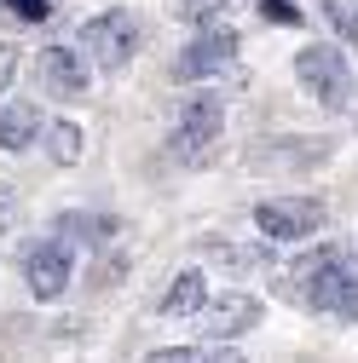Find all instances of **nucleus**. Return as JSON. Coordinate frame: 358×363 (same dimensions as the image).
Wrapping results in <instances>:
<instances>
[{
  "mask_svg": "<svg viewBox=\"0 0 358 363\" xmlns=\"http://www.w3.org/2000/svg\"><path fill=\"white\" fill-rule=\"evenodd\" d=\"M295 81H300L324 110H347V104L358 99L352 64L341 58V47H330V40H312V47L295 52Z\"/></svg>",
  "mask_w": 358,
  "mask_h": 363,
  "instance_id": "obj_1",
  "label": "nucleus"
},
{
  "mask_svg": "<svg viewBox=\"0 0 358 363\" xmlns=\"http://www.w3.org/2000/svg\"><path fill=\"white\" fill-rule=\"evenodd\" d=\"M219 127H226V99L219 93H191L179 104V121L168 133V156L173 162H202L208 145L219 139Z\"/></svg>",
  "mask_w": 358,
  "mask_h": 363,
  "instance_id": "obj_2",
  "label": "nucleus"
},
{
  "mask_svg": "<svg viewBox=\"0 0 358 363\" xmlns=\"http://www.w3.org/2000/svg\"><path fill=\"white\" fill-rule=\"evenodd\" d=\"M139 18H133L127 6H110V12H99V18H87L81 23V52L93 58L99 69H127L133 64V52H139Z\"/></svg>",
  "mask_w": 358,
  "mask_h": 363,
  "instance_id": "obj_3",
  "label": "nucleus"
},
{
  "mask_svg": "<svg viewBox=\"0 0 358 363\" xmlns=\"http://www.w3.org/2000/svg\"><path fill=\"white\" fill-rule=\"evenodd\" d=\"M254 231L266 242H306L324 231V202L318 196H266V202H254Z\"/></svg>",
  "mask_w": 358,
  "mask_h": 363,
  "instance_id": "obj_4",
  "label": "nucleus"
},
{
  "mask_svg": "<svg viewBox=\"0 0 358 363\" xmlns=\"http://www.w3.org/2000/svg\"><path fill=\"white\" fill-rule=\"evenodd\" d=\"M70 277H75V242H70L64 231L47 237V242H29V254H23V283H29L35 300H58V294L70 289Z\"/></svg>",
  "mask_w": 358,
  "mask_h": 363,
  "instance_id": "obj_5",
  "label": "nucleus"
},
{
  "mask_svg": "<svg viewBox=\"0 0 358 363\" xmlns=\"http://www.w3.org/2000/svg\"><path fill=\"white\" fill-rule=\"evenodd\" d=\"M237 64V29L226 23H208L202 35L185 40V52L173 58V81H214L219 69Z\"/></svg>",
  "mask_w": 358,
  "mask_h": 363,
  "instance_id": "obj_6",
  "label": "nucleus"
},
{
  "mask_svg": "<svg viewBox=\"0 0 358 363\" xmlns=\"http://www.w3.org/2000/svg\"><path fill=\"white\" fill-rule=\"evenodd\" d=\"M318 317H341V323H358V265H341V259H330L318 277L306 283V294H300Z\"/></svg>",
  "mask_w": 358,
  "mask_h": 363,
  "instance_id": "obj_7",
  "label": "nucleus"
},
{
  "mask_svg": "<svg viewBox=\"0 0 358 363\" xmlns=\"http://www.w3.org/2000/svg\"><path fill=\"white\" fill-rule=\"evenodd\" d=\"M35 75H40V86H47L53 99H87V86H93L87 52H75V47H47L35 58Z\"/></svg>",
  "mask_w": 358,
  "mask_h": 363,
  "instance_id": "obj_8",
  "label": "nucleus"
},
{
  "mask_svg": "<svg viewBox=\"0 0 358 363\" xmlns=\"http://www.w3.org/2000/svg\"><path fill=\"white\" fill-rule=\"evenodd\" d=\"M40 139H47V121H40V110L29 99H0V150H35Z\"/></svg>",
  "mask_w": 358,
  "mask_h": 363,
  "instance_id": "obj_9",
  "label": "nucleus"
},
{
  "mask_svg": "<svg viewBox=\"0 0 358 363\" xmlns=\"http://www.w3.org/2000/svg\"><path fill=\"white\" fill-rule=\"evenodd\" d=\"M260 323V300L254 294H219L208 311H202V329L214 335V340H232V335H243V329H254Z\"/></svg>",
  "mask_w": 358,
  "mask_h": 363,
  "instance_id": "obj_10",
  "label": "nucleus"
},
{
  "mask_svg": "<svg viewBox=\"0 0 358 363\" xmlns=\"http://www.w3.org/2000/svg\"><path fill=\"white\" fill-rule=\"evenodd\" d=\"M202 306H208V283H202V271L191 265V271H179V277L168 283V294H162V317H202Z\"/></svg>",
  "mask_w": 358,
  "mask_h": 363,
  "instance_id": "obj_11",
  "label": "nucleus"
},
{
  "mask_svg": "<svg viewBox=\"0 0 358 363\" xmlns=\"http://www.w3.org/2000/svg\"><path fill=\"white\" fill-rule=\"evenodd\" d=\"M330 259H341V248H312V254H295V259H289V271H283V294H306V283L318 277Z\"/></svg>",
  "mask_w": 358,
  "mask_h": 363,
  "instance_id": "obj_12",
  "label": "nucleus"
},
{
  "mask_svg": "<svg viewBox=\"0 0 358 363\" xmlns=\"http://www.w3.org/2000/svg\"><path fill=\"white\" fill-rule=\"evenodd\" d=\"M58 231L70 242H104V237H116V219L104 225L99 213H58Z\"/></svg>",
  "mask_w": 358,
  "mask_h": 363,
  "instance_id": "obj_13",
  "label": "nucleus"
},
{
  "mask_svg": "<svg viewBox=\"0 0 358 363\" xmlns=\"http://www.w3.org/2000/svg\"><path fill=\"white\" fill-rule=\"evenodd\" d=\"M47 156H53L58 167H70V162L81 156V127H75V121H64V116L47 121Z\"/></svg>",
  "mask_w": 358,
  "mask_h": 363,
  "instance_id": "obj_14",
  "label": "nucleus"
},
{
  "mask_svg": "<svg viewBox=\"0 0 358 363\" xmlns=\"http://www.w3.org/2000/svg\"><path fill=\"white\" fill-rule=\"evenodd\" d=\"M324 18L335 23V35L358 40V6H352V0H324Z\"/></svg>",
  "mask_w": 358,
  "mask_h": 363,
  "instance_id": "obj_15",
  "label": "nucleus"
},
{
  "mask_svg": "<svg viewBox=\"0 0 358 363\" xmlns=\"http://www.w3.org/2000/svg\"><path fill=\"white\" fill-rule=\"evenodd\" d=\"M219 12H226V0H179V18H185V23H208Z\"/></svg>",
  "mask_w": 358,
  "mask_h": 363,
  "instance_id": "obj_16",
  "label": "nucleus"
},
{
  "mask_svg": "<svg viewBox=\"0 0 358 363\" xmlns=\"http://www.w3.org/2000/svg\"><path fill=\"white\" fill-rule=\"evenodd\" d=\"M6 12H12V18H23V23H47V12H53V6H47V0H6Z\"/></svg>",
  "mask_w": 358,
  "mask_h": 363,
  "instance_id": "obj_17",
  "label": "nucleus"
},
{
  "mask_svg": "<svg viewBox=\"0 0 358 363\" xmlns=\"http://www.w3.org/2000/svg\"><path fill=\"white\" fill-rule=\"evenodd\" d=\"M266 18L272 23H300V6L295 0H266Z\"/></svg>",
  "mask_w": 358,
  "mask_h": 363,
  "instance_id": "obj_18",
  "label": "nucleus"
},
{
  "mask_svg": "<svg viewBox=\"0 0 358 363\" xmlns=\"http://www.w3.org/2000/svg\"><path fill=\"white\" fill-rule=\"evenodd\" d=\"M12 219H18V191H12V185H0V231H6Z\"/></svg>",
  "mask_w": 358,
  "mask_h": 363,
  "instance_id": "obj_19",
  "label": "nucleus"
},
{
  "mask_svg": "<svg viewBox=\"0 0 358 363\" xmlns=\"http://www.w3.org/2000/svg\"><path fill=\"white\" fill-rule=\"evenodd\" d=\"M18 75V52L12 47H0V99H6V81Z\"/></svg>",
  "mask_w": 358,
  "mask_h": 363,
  "instance_id": "obj_20",
  "label": "nucleus"
},
{
  "mask_svg": "<svg viewBox=\"0 0 358 363\" xmlns=\"http://www.w3.org/2000/svg\"><path fill=\"white\" fill-rule=\"evenodd\" d=\"M352 265H358V259H352Z\"/></svg>",
  "mask_w": 358,
  "mask_h": 363,
  "instance_id": "obj_21",
  "label": "nucleus"
}]
</instances>
